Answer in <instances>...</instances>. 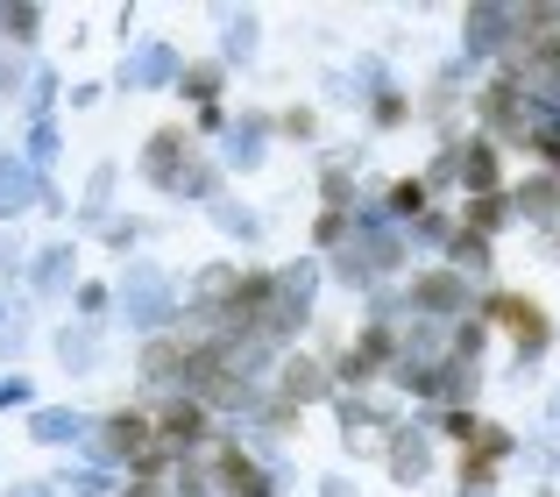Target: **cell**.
I'll use <instances>...</instances> for the list:
<instances>
[{
  "mask_svg": "<svg viewBox=\"0 0 560 497\" xmlns=\"http://www.w3.org/2000/svg\"><path fill=\"white\" fill-rule=\"evenodd\" d=\"M121 313L136 320V327H164V320H178V313H171V285H164V270L136 263V270L121 277Z\"/></svg>",
  "mask_w": 560,
  "mask_h": 497,
  "instance_id": "1",
  "label": "cell"
},
{
  "mask_svg": "<svg viewBox=\"0 0 560 497\" xmlns=\"http://www.w3.org/2000/svg\"><path fill=\"white\" fill-rule=\"evenodd\" d=\"M482 320H497V327H511V342H518V356H539V348H547V313H539L533 299H518V291H490V305H482Z\"/></svg>",
  "mask_w": 560,
  "mask_h": 497,
  "instance_id": "2",
  "label": "cell"
},
{
  "mask_svg": "<svg viewBox=\"0 0 560 497\" xmlns=\"http://www.w3.org/2000/svg\"><path fill=\"white\" fill-rule=\"evenodd\" d=\"M327 384H334V370L319 356H284L277 362V405H291V413H305L313 398H327Z\"/></svg>",
  "mask_w": 560,
  "mask_h": 497,
  "instance_id": "3",
  "label": "cell"
},
{
  "mask_svg": "<svg viewBox=\"0 0 560 497\" xmlns=\"http://www.w3.org/2000/svg\"><path fill=\"white\" fill-rule=\"evenodd\" d=\"M462 299H468V277L462 270H433V277L411 285V305H425V313H462Z\"/></svg>",
  "mask_w": 560,
  "mask_h": 497,
  "instance_id": "4",
  "label": "cell"
},
{
  "mask_svg": "<svg viewBox=\"0 0 560 497\" xmlns=\"http://www.w3.org/2000/svg\"><path fill=\"white\" fill-rule=\"evenodd\" d=\"M28 207H43L36 171H28V164H14V157H0V213H28Z\"/></svg>",
  "mask_w": 560,
  "mask_h": 497,
  "instance_id": "5",
  "label": "cell"
},
{
  "mask_svg": "<svg viewBox=\"0 0 560 497\" xmlns=\"http://www.w3.org/2000/svg\"><path fill=\"white\" fill-rule=\"evenodd\" d=\"M28 434H36L43 448H79V441H85V419H79V413H57V405H43V413L28 419Z\"/></svg>",
  "mask_w": 560,
  "mask_h": 497,
  "instance_id": "6",
  "label": "cell"
},
{
  "mask_svg": "<svg viewBox=\"0 0 560 497\" xmlns=\"http://www.w3.org/2000/svg\"><path fill=\"white\" fill-rule=\"evenodd\" d=\"M171 71H178V57H171V43H142V50H136V57L121 65V79H128V85H156V79H171Z\"/></svg>",
  "mask_w": 560,
  "mask_h": 497,
  "instance_id": "7",
  "label": "cell"
},
{
  "mask_svg": "<svg viewBox=\"0 0 560 497\" xmlns=\"http://www.w3.org/2000/svg\"><path fill=\"white\" fill-rule=\"evenodd\" d=\"M518 213H525V221H553V213H560V178H553V171L533 178V185H518Z\"/></svg>",
  "mask_w": 560,
  "mask_h": 497,
  "instance_id": "8",
  "label": "cell"
},
{
  "mask_svg": "<svg viewBox=\"0 0 560 497\" xmlns=\"http://www.w3.org/2000/svg\"><path fill=\"white\" fill-rule=\"evenodd\" d=\"M383 199H390L397 221H425V207H433V185H425V178H397Z\"/></svg>",
  "mask_w": 560,
  "mask_h": 497,
  "instance_id": "9",
  "label": "cell"
},
{
  "mask_svg": "<svg viewBox=\"0 0 560 497\" xmlns=\"http://www.w3.org/2000/svg\"><path fill=\"white\" fill-rule=\"evenodd\" d=\"M57 356H65L71 370H93V356H100L93 327H65V334H57Z\"/></svg>",
  "mask_w": 560,
  "mask_h": 497,
  "instance_id": "10",
  "label": "cell"
},
{
  "mask_svg": "<svg viewBox=\"0 0 560 497\" xmlns=\"http://www.w3.org/2000/svg\"><path fill=\"white\" fill-rule=\"evenodd\" d=\"M71 285V248H43L36 256V291H65Z\"/></svg>",
  "mask_w": 560,
  "mask_h": 497,
  "instance_id": "11",
  "label": "cell"
},
{
  "mask_svg": "<svg viewBox=\"0 0 560 497\" xmlns=\"http://www.w3.org/2000/svg\"><path fill=\"white\" fill-rule=\"evenodd\" d=\"M178 79H185V100H199V107H213V93H220V65H185Z\"/></svg>",
  "mask_w": 560,
  "mask_h": 497,
  "instance_id": "12",
  "label": "cell"
},
{
  "mask_svg": "<svg viewBox=\"0 0 560 497\" xmlns=\"http://www.w3.org/2000/svg\"><path fill=\"white\" fill-rule=\"evenodd\" d=\"M425 462H433V455H425V441H397L390 448V476H425Z\"/></svg>",
  "mask_w": 560,
  "mask_h": 497,
  "instance_id": "13",
  "label": "cell"
},
{
  "mask_svg": "<svg viewBox=\"0 0 560 497\" xmlns=\"http://www.w3.org/2000/svg\"><path fill=\"white\" fill-rule=\"evenodd\" d=\"M36 8H0V28H8V43H36Z\"/></svg>",
  "mask_w": 560,
  "mask_h": 497,
  "instance_id": "14",
  "label": "cell"
},
{
  "mask_svg": "<svg viewBox=\"0 0 560 497\" xmlns=\"http://www.w3.org/2000/svg\"><path fill=\"white\" fill-rule=\"evenodd\" d=\"M256 142H262V128H256V122H248V128H234V136H228V164H256V157H262Z\"/></svg>",
  "mask_w": 560,
  "mask_h": 497,
  "instance_id": "15",
  "label": "cell"
},
{
  "mask_svg": "<svg viewBox=\"0 0 560 497\" xmlns=\"http://www.w3.org/2000/svg\"><path fill=\"white\" fill-rule=\"evenodd\" d=\"M57 490H71V497H107V476L100 470H65V484Z\"/></svg>",
  "mask_w": 560,
  "mask_h": 497,
  "instance_id": "16",
  "label": "cell"
},
{
  "mask_svg": "<svg viewBox=\"0 0 560 497\" xmlns=\"http://www.w3.org/2000/svg\"><path fill=\"white\" fill-rule=\"evenodd\" d=\"M50 157H57V128L36 122V136H28V164H50Z\"/></svg>",
  "mask_w": 560,
  "mask_h": 497,
  "instance_id": "17",
  "label": "cell"
},
{
  "mask_svg": "<svg viewBox=\"0 0 560 497\" xmlns=\"http://www.w3.org/2000/svg\"><path fill=\"white\" fill-rule=\"evenodd\" d=\"M107 193H114V171H93V185H85V213L107 207Z\"/></svg>",
  "mask_w": 560,
  "mask_h": 497,
  "instance_id": "18",
  "label": "cell"
},
{
  "mask_svg": "<svg viewBox=\"0 0 560 497\" xmlns=\"http://www.w3.org/2000/svg\"><path fill=\"white\" fill-rule=\"evenodd\" d=\"M376 122H383V128H397V122H405V100H397V93H390V100H376Z\"/></svg>",
  "mask_w": 560,
  "mask_h": 497,
  "instance_id": "19",
  "label": "cell"
},
{
  "mask_svg": "<svg viewBox=\"0 0 560 497\" xmlns=\"http://www.w3.org/2000/svg\"><path fill=\"white\" fill-rule=\"evenodd\" d=\"M0 405H28V384H22V377H8V384H0Z\"/></svg>",
  "mask_w": 560,
  "mask_h": 497,
  "instance_id": "20",
  "label": "cell"
},
{
  "mask_svg": "<svg viewBox=\"0 0 560 497\" xmlns=\"http://www.w3.org/2000/svg\"><path fill=\"white\" fill-rule=\"evenodd\" d=\"M8 497H50V484H14Z\"/></svg>",
  "mask_w": 560,
  "mask_h": 497,
  "instance_id": "21",
  "label": "cell"
},
{
  "mask_svg": "<svg viewBox=\"0 0 560 497\" xmlns=\"http://www.w3.org/2000/svg\"><path fill=\"white\" fill-rule=\"evenodd\" d=\"M553 413H560V398H553Z\"/></svg>",
  "mask_w": 560,
  "mask_h": 497,
  "instance_id": "22",
  "label": "cell"
}]
</instances>
